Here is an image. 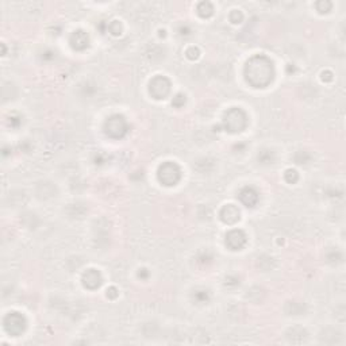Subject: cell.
<instances>
[{"instance_id": "obj_1", "label": "cell", "mask_w": 346, "mask_h": 346, "mask_svg": "<svg viewBox=\"0 0 346 346\" xmlns=\"http://www.w3.org/2000/svg\"><path fill=\"white\" fill-rule=\"evenodd\" d=\"M275 76L273 64L265 56H256L248 61L245 67L246 81L256 88L267 87Z\"/></svg>"}, {"instance_id": "obj_2", "label": "cell", "mask_w": 346, "mask_h": 346, "mask_svg": "<svg viewBox=\"0 0 346 346\" xmlns=\"http://www.w3.org/2000/svg\"><path fill=\"white\" fill-rule=\"evenodd\" d=\"M248 125V117L241 109L229 110L225 115V129L230 133H239Z\"/></svg>"}, {"instance_id": "obj_3", "label": "cell", "mask_w": 346, "mask_h": 346, "mask_svg": "<svg viewBox=\"0 0 346 346\" xmlns=\"http://www.w3.org/2000/svg\"><path fill=\"white\" fill-rule=\"evenodd\" d=\"M127 130H129V125L122 115H113L105 123L106 134L111 138L125 137Z\"/></svg>"}, {"instance_id": "obj_4", "label": "cell", "mask_w": 346, "mask_h": 346, "mask_svg": "<svg viewBox=\"0 0 346 346\" xmlns=\"http://www.w3.org/2000/svg\"><path fill=\"white\" fill-rule=\"evenodd\" d=\"M181 171L177 164L168 161L159 168V180L164 185H175L179 183Z\"/></svg>"}, {"instance_id": "obj_5", "label": "cell", "mask_w": 346, "mask_h": 346, "mask_svg": "<svg viewBox=\"0 0 346 346\" xmlns=\"http://www.w3.org/2000/svg\"><path fill=\"white\" fill-rule=\"evenodd\" d=\"M169 91H171V81L164 76H157L149 84V92L155 99L167 97Z\"/></svg>"}, {"instance_id": "obj_6", "label": "cell", "mask_w": 346, "mask_h": 346, "mask_svg": "<svg viewBox=\"0 0 346 346\" xmlns=\"http://www.w3.org/2000/svg\"><path fill=\"white\" fill-rule=\"evenodd\" d=\"M5 327L11 335H19L26 327V319L21 314L11 313L5 318Z\"/></svg>"}, {"instance_id": "obj_7", "label": "cell", "mask_w": 346, "mask_h": 346, "mask_svg": "<svg viewBox=\"0 0 346 346\" xmlns=\"http://www.w3.org/2000/svg\"><path fill=\"white\" fill-rule=\"evenodd\" d=\"M246 243V235L242 230H231L226 235V245L233 251L241 249Z\"/></svg>"}, {"instance_id": "obj_8", "label": "cell", "mask_w": 346, "mask_h": 346, "mask_svg": "<svg viewBox=\"0 0 346 346\" xmlns=\"http://www.w3.org/2000/svg\"><path fill=\"white\" fill-rule=\"evenodd\" d=\"M239 215H241V213H239L238 207H235L233 205L225 206L221 211L222 221L227 223V225H233L237 221H239Z\"/></svg>"}, {"instance_id": "obj_9", "label": "cell", "mask_w": 346, "mask_h": 346, "mask_svg": "<svg viewBox=\"0 0 346 346\" xmlns=\"http://www.w3.org/2000/svg\"><path fill=\"white\" fill-rule=\"evenodd\" d=\"M103 279H102V275L96 269H89L84 273L83 276V283L84 285L89 289H95L102 284Z\"/></svg>"}, {"instance_id": "obj_10", "label": "cell", "mask_w": 346, "mask_h": 346, "mask_svg": "<svg viewBox=\"0 0 346 346\" xmlns=\"http://www.w3.org/2000/svg\"><path fill=\"white\" fill-rule=\"evenodd\" d=\"M238 196H239V201L245 206H248V207H253L259 202V193L252 187L242 188Z\"/></svg>"}, {"instance_id": "obj_11", "label": "cell", "mask_w": 346, "mask_h": 346, "mask_svg": "<svg viewBox=\"0 0 346 346\" xmlns=\"http://www.w3.org/2000/svg\"><path fill=\"white\" fill-rule=\"evenodd\" d=\"M71 45L73 49H76V51H83V49H85L88 46L87 33H84L81 30L75 31L71 37Z\"/></svg>"}, {"instance_id": "obj_12", "label": "cell", "mask_w": 346, "mask_h": 346, "mask_svg": "<svg viewBox=\"0 0 346 346\" xmlns=\"http://www.w3.org/2000/svg\"><path fill=\"white\" fill-rule=\"evenodd\" d=\"M197 13L201 14L202 17H210L213 14V6L210 5L209 2H203L197 7Z\"/></svg>"}, {"instance_id": "obj_13", "label": "cell", "mask_w": 346, "mask_h": 346, "mask_svg": "<svg viewBox=\"0 0 346 346\" xmlns=\"http://www.w3.org/2000/svg\"><path fill=\"white\" fill-rule=\"evenodd\" d=\"M285 180H287L288 183H295L296 180H298V172L293 171V169H288L285 172Z\"/></svg>"}, {"instance_id": "obj_14", "label": "cell", "mask_w": 346, "mask_h": 346, "mask_svg": "<svg viewBox=\"0 0 346 346\" xmlns=\"http://www.w3.org/2000/svg\"><path fill=\"white\" fill-rule=\"evenodd\" d=\"M184 103H185V96L181 95V93L176 95V97H173V101H172V105L176 106V107H181Z\"/></svg>"}]
</instances>
